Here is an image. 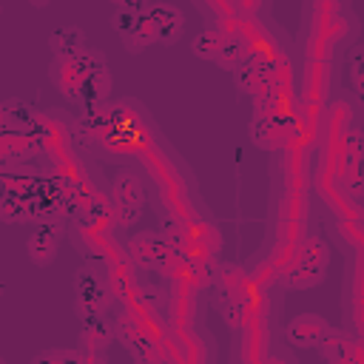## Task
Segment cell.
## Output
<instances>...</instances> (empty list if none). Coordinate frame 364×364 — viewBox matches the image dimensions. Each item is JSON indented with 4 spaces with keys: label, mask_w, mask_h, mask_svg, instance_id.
Segmentation results:
<instances>
[{
    "label": "cell",
    "mask_w": 364,
    "mask_h": 364,
    "mask_svg": "<svg viewBox=\"0 0 364 364\" xmlns=\"http://www.w3.org/2000/svg\"><path fill=\"white\" fill-rule=\"evenodd\" d=\"M111 26L117 28V34L122 37V43L131 54H139L148 43H154V28L145 17V3H122L114 11Z\"/></svg>",
    "instance_id": "1"
},
{
    "label": "cell",
    "mask_w": 364,
    "mask_h": 364,
    "mask_svg": "<svg viewBox=\"0 0 364 364\" xmlns=\"http://www.w3.org/2000/svg\"><path fill=\"white\" fill-rule=\"evenodd\" d=\"M324 270H327V245L321 239H310L290 262L284 282L290 287H310L324 279Z\"/></svg>",
    "instance_id": "2"
},
{
    "label": "cell",
    "mask_w": 364,
    "mask_h": 364,
    "mask_svg": "<svg viewBox=\"0 0 364 364\" xmlns=\"http://www.w3.org/2000/svg\"><path fill=\"white\" fill-rule=\"evenodd\" d=\"M145 17L154 28V40H159L162 46L176 43L185 31V17L171 3H145Z\"/></svg>",
    "instance_id": "3"
},
{
    "label": "cell",
    "mask_w": 364,
    "mask_h": 364,
    "mask_svg": "<svg viewBox=\"0 0 364 364\" xmlns=\"http://www.w3.org/2000/svg\"><path fill=\"white\" fill-rule=\"evenodd\" d=\"M57 245H60V228H57L54 219L40 222V225L28 233V242H26L31 262L40 264V267L54 262V256H57Z\"/></svg>",
    "instance_id": "4"
},
{
    "label": "cell",
    "mask_w": 364,
    "mask_h": 364,
    "mask_svg": "<svg viewBox=\"0 0 364 364\" xmlns=\"http://www.w3.org/2000/svg\"><path fill=\"white\" fill-rule=\"evenodd\" d=\"M327 330L330 327L318 313H301L287 324V341L293 347H321Z\"/></svg>",
    "instance_id": "5"
},
{
    "label": "cell",
    "mask_w": 364,
    "mask_h": 364,
    "mask_svg": "<svg viewBox=\"0 0 364 364\" xmlns=\"http://www.w3.org/2000/svg\"><path fill=\"white\" fill-rule=\"evenodd\" d=\"M131 253L145 267H165L171 259V245L159 233H136L131 239Z\"/></svg>",
    "instance_id": "6"
},
{
    "label": "cell",
    "mask_w": 364,
    "mask_h": 364,
    "mask_svg": "<svg viewBox=\"0 0 364 364\" xmlns=\"http://www.w3.org/2000/svg\"><path fill=\"white\" fill-rule=\"evenodd\" d=\"M74 296H77V313H100L102 310V282L91 267H82L74 279Z\"/></svg>",
    "instance_id": "7"
},
{
    "label": "cell",
    "mask_w": 364,
    "mask_h": 364,
    "mask_svg": "<svg viewBox=\"0 0 364 364\" xmlns=\"http://www.w3.org/2000/svg\"><path fill=\"white\" fill-rule=\"evenodd\" d=\"M142 205V193H139V185L131 179V176H122L117 185H114V216L122 222V225H131L134 219H139V208Z\"/></svg>",
    "instance_id": "8"
},
{
    "label": "cell",
    "mask_w": 364,
    "mask_h": 364,
    "mask_svg": "<svg viewBox=\"0 0 364 364\" xmlns=\"http://www.w3.org/2000/svg\"><path fill=\"white\" fill-rule=\"evenodd\" d=\"M51 82L57 85V91L74 102H80V94H82V85H85V74L80 71L77 60H54L51 63Z\"/></svg>",
    "instance_id": "9"
},
{
    "label": "cell",
    "mask_w": 364,
    "mask_h": 364,
    "mask_svg": "<svg viewBox=\"0 0 364 364\" xmlns=\"http://www.w3.org/2000/svg\"><path fill=\"white\" fill-rule=\"evenodd\" d=\"M48 46L54 51V60H77L88 51V43H85V34L82 28L77 26H60L51 37H48Z\"/></svg>",
    "instance_id": "10"
},
{
    "label": "cell",
    "mask_w": 364,
    "mask_h": 364,
    "mask_svg": "<svg viewBox=\"0 0 364 364\" xmlns=\"http://www.w3.org/2000/svg\"><path fill=\"white\" fill-rule=\"evenodd\" d=\"M0 119H3L6 136H11V134L26 136V134H31V128L37 125V111H34L28 102H23V100H6Z\"/></svg>",
    "instance_id": "11"
},
{
    "label": "cell",
    "mask_w": 364,
    "mask_h": 364,
    "mask_svg": "<svg viewBox=\"0 0 364 364\" xmlns=\"http://www.w3.org/2000/svg\"><path fill=\"white\" fill-rule=\"evenodd\" d=\"M247 134H250V142H253L256 148L270 151V148H276V145L282 142V136H284L282 117H264V114H256V117L250 119Z\"/></svg>",
    "instance_id": "12"
},
{
    "label": "cell",
    "mask_w": 364,
    "mask_h": 364,
    "mask_svg": "<svg viewBox=\"0 0 364 364\" xmlns=\"http://www.w3.org/2000/svg\"><path fill=\"white\" fill-rule=\"evenodd\" d=\"M321 355L330 361V364H353L355 361V341L347 336V333H341V330H327V336H324V341H321Z\"/></svg>",
    "instance_id": "13"
},
{
    "label": "cell",
    "mask_w": 364,
    "mask_h": 364,
    "mask_svg": "<svg viewBox=\"0 0 364 364\" xmlns=\"http://www.w3.org/2000/svg\"><path fill=\"white\" fill-rule=\"evenodd\" d=\"M80 321H82V347H91V350H105L108 338H111V327L108 321L102 318V310L100 313H80Z\"/></svg>",
    "instance_id": "14"
},
{
    "label": "cell",
    "mask_w": 364,
    "mask_h": 364,
    "mask_svg": "<svg viewBox=\"0 0 364 364\" xmlns=\"http://www.w3.org/2000/svg\"><path fill=\"white\" fill-rule=\"evenodd\" d=\"M228 34H230V31H228L225 26H210V28H205V31H199V34L193 37L191 48H193V54L202 57V60H216L219 51H222V46H225V40H228Z\"/></svg>",
    "instance_id": "15"
},
{
    "label": "cell",
    "mask_w": 364,
    "mask_h": 364,
    "mask_svg": "<svg viewBox=\"0 0 364 364\" xmlns=\"http://www.w3.org/2000/svg\"><path fill=\"white\" fill-rule=\"evenodd\" d=\"M247 57H250V46H247L239 34H233V31H230V34H228V40H225V46H222V51H219V57H216L213 63H216L219 68H225V71H230V74H233V71H236Z\"/></svg>",
    "instance_id": "16"
},
{
    "label": "cell",
    "mask_w": 364,
    "mask_h": 364,
    "mask_svg": "<svg viewBox=\"0 0 364 364\" xmlns=\"http://www.w3.org/2000/svg\"><path fill=\"white\" fill-rule=\"evenodd\" d=\"M31 364H82L80 350H46L37 353Z\"/></svg>",
    "instance_id": "17"
},
{
    "label": "cell",
    "mask_w": 364,
    "mask_h": 364,
    "mask_svg": "<svg viewBox=\"0 0 364 364\" xmlns=\"http://www.w3.org/2000/svg\"><path fill=\"white\" fill-rule=\"evenodd\" d=\"M242 318H245V304H242V299H239V296L228 299V307H225V321H228L230 327H239V324H242Z\"/></svg>",
    "instance_id": "18"
},
{
    "label": "cell",
    "mask_w": 364,
    "mask_h": 364,
    "mask_svg": "<svg viewBox=\"0 0 364 364\" xmlns=\"http://www.w3.org/2000/svg\"><path fill=\"white\" fill-rule=\"evenodd\" d=\"M350 68H353V82L364 80V48H355L350 57Z\"/></svg>",
    "instance_id": "19"
},
{
    "label": "cell",
    "mask_w": 364,
    "mask_h": 364,
    "mask_svg": "<svg viewBox=\"0 0 364 364\" xmlns=\"http://www.w3.org/2000/svg\"><path fill=\"white\" fill-rule=\"evenodd\" d=\"M80 358L82 364H105L102 350H91V347H80Z\"/></svg>",
    "instance_id": "20"
},
{
    "label": "cell",
    "mask_w": 364,
    "mask_h": 364,
    "mask_svg": "<svg viewBox=\"0 0 364 364\" xmlns=\"http://www.w3.org/2000/svg\"><path fill=\"white\" fill-rule=\"evenodd\" d=\"M355 94H358V100L364 102V80H361V82H355Z\"/></svg>",
    "instance_id": "21"
}]
</instances>
